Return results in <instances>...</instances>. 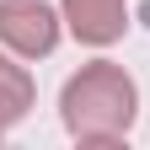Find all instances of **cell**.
<instances>
[{
    "label": "cell",
    "mask_w": 150,
    "mask_h": 150,
    "mask_svg": "<svg viewBox=\"0 0 150 150\" xmlns=\"http://www.w3.org/2000/svg\"><path fill=\"white\" fill-rule=\"evenodd\" d=\"M59 123L75 145H123L139 123V81L118 59H91L59 91Z\"/></svg>",
    "instance_id": "6da1fadb"
},
{
    "label": "cell",
    "mask_w": 150,
    "mask_h": 150,
    "mask_svg": "<svg viewBox=\"0 0 150 150\" xmlns=\"http://www.w3.org/2000/svg\"><path fill=\"white\" fill-rule=\"evenodd\" d=\"M0 139H6V129H0Z\"/></svg>",
    "instance_id": "5b68a950"
},
{
    "label": "cell",
    "mask_w": 150,
    "mask_h": 150,
    "mask_svg": "<svg viewBox=\"0 0 150 150\" xmlns=\"http://www.w3.org/2000/svg\"><path fill=\"white\" fill-rule=\"evenodd\" d=\"M32 102H38V86H32V70H27V59H16L11 48H0V129H11L32 112Z\"/></svg>",
    "instance_id": "277c9868"
},
{
    "label": "cell",
    "mask_w": 150,
    "mask_h": 150,
    "mask_svg": "<svg viewBox=\"0 0 150 150\" xmlns=\"http://www.w3.org/2000/svg\"><path fill=\"white\" fill-rule=\"evenodd\" d=\"M64 32L86 48H112L129 32V0H59Z\"/></svg>",
    "instance_id": "3957f363"
},
{
    "label": "cell",
    "mask_w": 150,
    "mask_h": 150,
    "mask_svg": "<svg viewBox=\"0 0 150 150\" xmlns=\"http://www.w3.org/2000/svg\"><path fill=\"white\" fill-rule=\"evenodd\" d=\"M64 38V16L54 0H0V48L16 59H48Z\"/></svg>",
    "instance_id": "7a4b0ae2"
}]
</instances>
